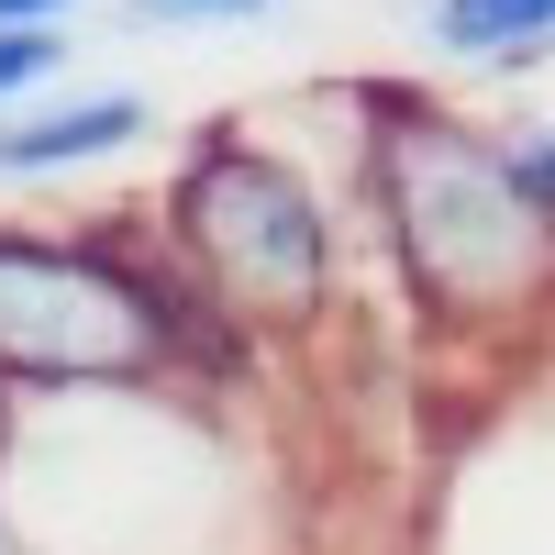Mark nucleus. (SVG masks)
<instances>
[{
  "instance_id": "1",
  "label": "nucleus",
  "mask_w": 555,
  "mask_h": 555,
  "mask_svg": "<svg viewBox=\"0 0 555 555\" xmlns=\"http://www.w3.org/2000/svg\"><path fill=\"white\" fill-rule=\"evenodd\" d=\"M366 190H378L389 256L434 322H522L555 300V211L522 190L500 133L411 101V89H378Z\"/></svg>"
},
{
  "instance_id": "2",
  "label": "nucleus",
  "mask_w": 555,
  "mask_h": 555,
  "mask_svg": "<svg viewBox=\"0 0 555 555\" xmlns=\"http://www.w3.org/2000/svg\"><path fill=\"white\" fill-rule=\"evenodd\" d=\"M167 245L222 322L300 334L334 300V211L289 156L245 133H201V156L167 178Z\"/></svg>"
},
{
  "instance_id": "3",
  "label": "nucleus",
  "mask_w": 555,
  "mask_h": 555,
  "mask_svg": "<svg viewBox=\"0 0 555 555\" xmlns=\"http://www.w3.org/2000/svg\"><path fill=\"white\" fill-rule=\"evenodd\" d=\"M190 322H222V311L167 300V278H145L112 245L0 234V378H44V389L156 378Z\"/></svg>"
},
{
  "instance_id": "4",
  "label": "nucleus",
  "mask_w": 555,
  "mask_h": 555,
  "mask_svg": "<svg viewBox=\"0 0 555 555\" xmlns=\"http://www.w3.org/2000/svg\"><path fill=\"white\" fill-rule=\"evenodd\" d=\"M145 133V101L133 89H89L67 112H34V122H0V178H56V167H89Z\"/></svg>"
},
{
  "instance_id": "5",
  "label": "nucleus",
  "mask_w": 555,
  "mask_h": 555,
  "mask_svg": "<svg viewBox=\"0 0 555 555\" xmlns=\"http://www.w3.org/2000/svg\"><path fill=\"white\" fill-rule=\"evenodd\" d=\"M423 34L444 44V56L500 67V56H533V44H555V0H434Z\"/></svg>"
},
{
  "instance_id": "6",
  "label": "nucleus",
  "mask_w": 555,
  "mask_h": 555,
  "mask_svg": "<svg viewBox=\"0 0 555 555\" xmlns=\"http://www.w3.org/2000/svg\"><path fill=\"white\" fill-rule=\"evenodd\" d=\"M56 67V23H0V101Z\"/></svg>"
},
{
  "instance_id": "7",
  "label": "nucleus",
  "mask_w": 555,
  "mask_h": 555,
  "mask_svg": "<svg viewBox=\"0 0 555 555\" xmlns=\"http://www.w3.org/2000/svg\"><path fill=\"white\" fill-rule=\"evenodd\" d=\"M500 145H512V167H522V190L555 211V122H533V133H500Z\"/></svg>"
},
{
  "instance_id": "8",
  "label": "nucleus",
  "mask_w": 555,
  "mask_h": 555,
  "mask_svg": "<svg viewBox=\"0 0 555 555\" xmlns=\"http://www.w3.org/2000/svg\"><path fill=\"white\" fill-rule=\"evenodd\" d=\"M145 12H167V23H256L278 0H145Z\"/></svg>"
},
{
  "instance_id": "9",
  "label": "nucleus",
  "mask_w": 555,
  "mask_h": 555,
  "mask_svg": "<svg viewBox=\"0 0 555 555\" xmlns=\"http://www.w3.org/2000/svg\"><path fill=\"white\" fill-rule=\"evenodd\" d=\"M78 0H0V23H67Z\"/></svg>"
}]
</instances>
